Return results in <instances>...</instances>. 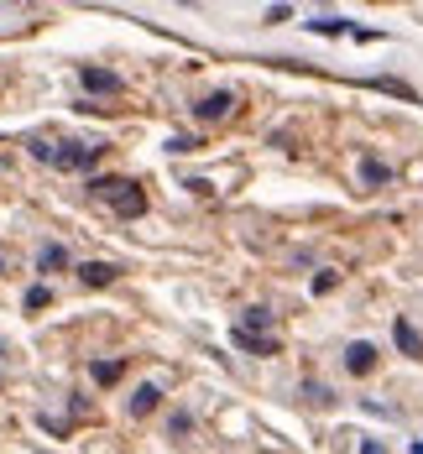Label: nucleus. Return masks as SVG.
<instances>
[{"mask_svg":"<svg viewBox=\"0 0 423 454\" xmlns=\"http://www.w3.org/2000/svg\"><path fill=\"white\" fill-rule=\"evenodd\" d=\"M79 282H84V287H105V282H115V267H110V262H84V267H79Z\"/></svg>","mask_w":423,"mask_h":454,"instance_id":"9d476101","label":"nucleus"},{"mask_svg":"<svg viewBox=\"0 0 423 454\" xmlns=\"http://www.w3.org/2000/svg\"><path fill=\"white\" fill-rule=\"evenodd\" d=\"M235 329H246V334H267V329H272V309H246Z\"/></svg>","mask_w":423,"mask_h":454,"instance_id":"9b49d317","label":"nucleus"},{"mask_svg":"<svg viewBox=\"0 0 423 454\" xmlns=\"http://www.w3.org/2000/svg\"><path fill=\"white\" fill-rule=\"evenodd\" d=\"M361 454H381V444H372V439H366V444H361Z\"/></svg>","mask_w":423,"mask_h":454,"instance_id":"6ab92c4d","label":"nucleus"},{"mask_svg":"<svg viewBox=\"0 0 423 454\" xmlns=\"http://www.w3.org/2000/svg\"><path fill=\"white\" fill-rule=\"evenodd\" d=\"M47 298H52V293H47L43 282H37V287H32V293H27V309H47Z\"/></svg>","mask_w":423,"mask_h":454,"instance_id":"2eb2a0df","label":"nucleus"},{"mask_svg":"<svg viewBox=\"0 0 423 454\" xmlns=\"http://www.w3.org/2000/svg\"><path fill=\"white\" fill-rule=\"evenodd\" d=\"M90 188H94V199H99V204H110L121 220H137V215H146V193H141L131 178H94Z\"/></svg>","mask_w":423,"mask_h":454,"instance_id":"f257e3e1","label":"nucleus"},{"mask_svg":"<svg viewBox=\"0 0 423 454\" xmlns=\"http://www.w3.org/2000/svg\"><path fill=\"white\" fill-rule=\"evenodd\" d=\"M99 152H105V146H84V141H32V157L52 162L58 173H79V168H90Z\"/></svg>","mask_w":423,"mask_h":454,"instance_id":"f03ea898","label":"nucleus"},{"mask_svg":"<svg viewBox=\"0 0 423 454\" xmlns=\"http://www.w3.org/2000/svg\"><path fill=\"white\" fill-rule=\"evenodd\" d=\"M121 371H126L121 361H94L90 365V376L99 381V387H115V381H121Z\"/></svg>","mask_w":423,"mask_h":454,"instance_id":"ddd939ff","label":"nucleus"},{"mask_svg":"<svg viewBox=\"0 0 423 454\" xmlns=\"http://www.w3.org/2000/svg\"><path fill=\"white\" fill-rule=\"evenodd\" d=\"M79 79H84V90H90V94H121V90H126L110 68H94V63H90V68H79Z\"/></svg>","mask_w":423,"mask_h":454,"instance_id":"20e7f679","label":"nucleus"},{"mask_svg":"<svg viewBox=\"0 0 423 454\" xmlns=\"http://www.w3.org/2000/svg\"><path fill=\"white\" fill-rule=\"evenodd\" d=\"M157 403H162V392H157L152 381H141L137 392H131V412H137V418H146V412H157Z\"/></svg>","mask_w":423,"mask_h":454,"instance_id":"1a4fd4ad","label":"nucleus"},{"mask_svg":"<svg viewBox=\"0 0 423 454\" xmlns=\"http://www.w3.org/2000/svg\"><path fill=\"white\" fill-rule=\"evenodd\" d=\"M193 146H199L193 137H173V141H168V152H193Z\"/></svg>","mask_w":423,"mask_h":454,"instance_id":"a211bd4d","label":"nucleus"},{"mask_svg":"<svg viewBox=\"0 0 423 454\" xmlns=\"http://www.w3.org/2000/svg\"><path fill=\"white\" fill-rule=\"evenodd\" d=\"M231 110H235V94L231 90H215V94H204V99L193 105V115H199V121H225Z\"/></svg>","mask_w":423,"mask_h":454,"instance_id":"7ed1b4c3","label":"nucleus"},{"mask_svg":"<svg viewBox=\"0 0 423 454\" xmlns=\"http://www.w3.org/2000/svg\"><path fill=\"white\" fill-rule=\"evenodd\" d=\"M387 178H392V168H387V162H376V157H366V162H361V183H372V188H381Z\"/></svg>","mask_w":423,"mask_h":454,"instance_id":"4468645a","label":"nucleus"},{"mask_svg":"<svg viewBox=\"0 0 423 454\" xmlns=\"http://www.w3.org/2000/svg\"><path fill=\"white\" fill-rule=\"evenodd\" d=\"M5 267H11V251H5V246H0V272H5Z\"/></svg>","mask_w":423,"mask_h":454,"instance_id":"aec40b11","label":"nucleus"},{"mask_svg":"<svg viewBox=\"0 0 423 454\" xmlns=\"http://www.w3.org/2000/svg\"><path fill=\"white\" fill-rule=\"evenodd\" d=\"M413 454H423V439H419V444H413Z\"/></svg>","mask_w":423,"mask_h":454,"instance_id":"412c9836","label":"nucleus"},{"mask_svg":"<svg viewBox=\"0 0 423 454\" xmlns=\"http://www.w3.org/2000/svg\"><path fill=\"white\" fill-rule=\"evenodd\" d=\"M334 282H340V272H319V277H314V293H329Z\"/></svg>","mask_w":423,"mask_h":454,"instance_id":"dca6fc26","label":"nucleus"},{"mask_svg":"<svg viewBox=\"0 0 423 454\" xmlns=\"http://www.w3.org/2000/svg\"><path fill=\"white\" fill-rule=\"evenodd\" d=\"M372 365H376V345L372 340H356V345L345 350V371H350V376H366Z\"/></svg>","mask_w":423,"mask_h":454,"instance_id":"39448f33","label":"nucleus"},{"mask_svg":"<svg viewBox=\"0 0 423 454\" xmlns=\"http://www.w3.org/2000/svg\"><path fill=\"white\" fill-rule=\"evenodd\" d=\"M168 428H173V434H188V428H193V418H188V412H173V423H168Z\"/></svg>","mask_w":423,"mask_h":454,"instance_id":"f3484780","label":"nucleus"},{"mask_svg":"<svg viewBox=\"0 0 423 454\" xmlns=\"http://www.w3.org/2000/svg\"><path fill=\"white\" fill-rule=\"evenodd\" d=\"M63 267H68V251H63V246H58V240H47L43 251H37V272H63Z\"/></svg>","mask_w":423,"mask_h":454,"instance_id":"6e6552de","label":"nucleus"},{"mask_svg":"<svg viewBox=\"0 0 423 454\" xmlns=\"http://www.w3.org/2000/svg\"><path fill=\"white\" fill-rule=\"evenodd\" d=\"M309 32H319V37H340V32H350V21H345V16H314Z\"/></svg>","mask_w":423,"mask_h":454,"instance_id":"f8f14e48","label":"nucleus"},{"mask_svg":"<svg viewBox=\"0 0 423 454\" xmlns=\"http://www.w3.org/2000/svg\"><path fill=\"white\" fill-rule=\"evenodd\" d=\"M392 340H397V350H403V356L423 361V340H419V329H413L408 318H397V324H392Z\"/></svg>","mask_w":423,"mask_h":454,"instance_id":"0eeeda50","label":"nucleus"},{"mask_svg":"<svg viewBox=\"0 0 423 454\" xmlns=\"http://www.w3.org/2000/svg\"><path fill=\"white\" fill-rule=\"evenodd\" d=\"M231 340L246 350V356H278V340H272V334H246V329H231Z\"/></svg>","mask_w":423,"mask_h":454,"instance_id":"423d86ee","label":"nucleus"}]
</instances>
